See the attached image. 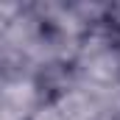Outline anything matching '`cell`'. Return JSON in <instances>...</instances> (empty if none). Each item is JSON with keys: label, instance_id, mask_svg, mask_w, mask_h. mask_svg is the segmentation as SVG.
Segmentation results:
<instances>
[{"label": "cell", "instance_id": "277c9868", "mask_svg": "<svg viewBox=\"0 0 120 120\" xmlns=\"http://www.w3.org/2000/svg\"><path fill=\"white\" fill-rule=\"evenodd\" d=\"M31 120H64V117L59 115V109H56L50 101H45V103H42V106L31 115Z\"/></svg>", "mask_w": 120, "mask_h": 120}, {"label": "cell", "instance_id": "52a82bcc", "mask_svg": "<svg viewBox=\"0 0 120 120\" xmlns=\"http://www.w3.org/2000/svg\"><path fill=\"white\" fill-rule=\"evenodd\" d=\"M98 120H115V115H112V112L106 109V112H103V115H101V117H98Z\"/></svg>", "mask_w": 120, "mask_h": 120}, {"label": "cell", "instance_id": "8992f818", "mask_svg": "<svg viewBox=\"0 0 120 120\" xmlns=\"http://www.w3.org/2000/svg\"><path fill=\"white\" fill-rule=\"evenodd\" d=\"M109 112L115 115V120H120V87L112 92V98H109Z\"/></svg>", "mask_w": 120, "mask_h": 120}, {"label": "cell", "instance_id": "7a4b0ae2", "mask_svg": "<svg viewBox=\"0 0 120 120\" xmlns=\"http://www.w3.org/2000/svg\"><path fill=\"white\" fill-rule=\"evenodd\" d=\"M50 103L59 109V115L64 120H98L106 109H109V98L101 92L90 90L78 81L67 84L64 90H59Z\"/></svg>", "mask_w": 120, "mask_h": 120}, {"label": "cell", "instance_id": "5b68a950", "mask_svg": "<svg viewBox=\"0 0 120 120\" xmlns=\"http://www.w3.org/2000/svg\"><path fill=\"white\" fill-rule=\"evenodd\" d=\"M109 25L120 34V3H109Z\"/></svg>", "mask_w": 120, "mask_h": 120}, {"label": "cell", "instance_id": "3957f363", "mask_svg": "<svg viewBox=\"0 0 120 120\" xmlns=\"http://www.w3.org/2000/svg\"><path fill=\"white\" fill-rule=\"evenodd\" d=\"M20 8H22V3H0V36L6 34L8 22L20 14Z\"/></svg>", "mask_w": 120, "mask_h": 120}, {"label": "cell", "instance_id": "6da1fadb", "mask_svg": "<svg viewBox=\"0 0 120 120\" xmlns=\"http://www.w3.org/2000/svg\"><path fill=\"white\" fill-rule=\"evenodd\" d=\"M48 98L31 70L0 73V117L3 120H31V115Z\"/></svg>", "mask_w": 120, "mask_h": 120}]
</instances>
